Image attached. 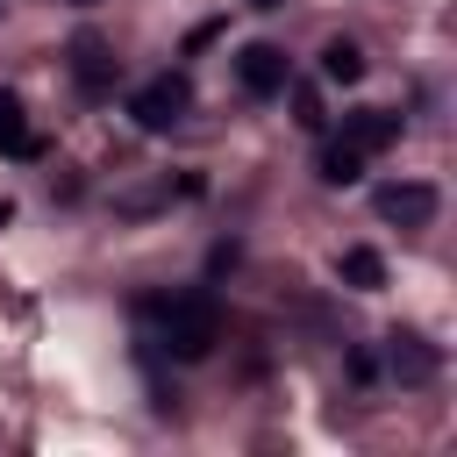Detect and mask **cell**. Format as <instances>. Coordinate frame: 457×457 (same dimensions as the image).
Segmentation results:
<instances>
[{
  "label": "cell",
  "instance_id": "obj_1",
  "mask_svg": "<svg viewBox=\"0 0 457 457\" xmlns=\"http://www.w3.org/2000/svg\"><path fill=\"white\" fill-rule=\"evenodd\" d=\"M143 314H157V350L179 364H200L221 343V307L207 293H179V300H150Z\"/></svg>",
  "mask_w": 457,
  "mask_h": 457
},
{
  "label": "cell",
  "instance_id": "obj_2",
  "mask_svg": "<svg viewBox=\"0 0 457 457\" xmlns=\"http://www.w3.org/2000/svg\"><path fill=\"white\" fill-rule=\"evenodd\" d=\"M129 114H136L143 136L179 129V121L193 114V79H186V71H157V79H143V86L129 93Z\"/></svg>",
  "mask_w": 457,
  "mask_h": 457
},
{
  "label": "cell",
  "instance_id": "obj_3",
  "mask_svg": "<svg viewBox=\"0 0 457 457\" xmlns=\"http://www.w3.org/2000/svg\"><path fill=\"white\" fill-rule=\"evenodd\" d=\"M371 207H378V221H393V228H428L443 200H436L428 179H393V186L371 193Z\"/></svg>",
  "mask_w": 457,
  "mask_h": 457
},
{
  "label": "cell",
  "instance_id": "obj_4",
  "mask_svg": "<svg viewBox=\"0 0 457 457\" xmlns=\"http://www.w3.org/2000/svg\"><path fill=\"white\" fill-rule=\"evenodd\" d=\"M286 79H293V57H286L278 43H243V50H236V86H243L250 100L286 93Z\"/></svg>",
  "mask_w": 457,
  "mask_h": 457
},
{
  "label": "cell",
  "instance_id": "obj_5",
  "mask_svg": "<svg viewBox=\"0 0 457 457\" xmlns=\"http://www.w3.org/2000/svg\"><path fill=\"white\" fill-rule=\"evenodd\" d=\"M386 371H393L400 386H428V378L443 371V350H436L428 336H414V328H393V336H386Z\"/></svg>",
  "mask_w": 457,
  "mask_h": 457
},
{
  "label": "cell",
  "instance_id": "obj_6",
  "mask_svg": "<svg viewBox=\"0 0 457 457\" xmlns=\"http://www.w3.org/2000/svg\"><path fill=\"white\" fill-rule=\"evenodd\" d=\"M71 79H79V93H86V100H107V93H114V79H121V64L107 57V43H100V36H71Z\"/></svg>",
  "mask_w": 457,
  "mask_h": 457
},
{
  "label": "cell",
  "instance_id": "obj_7",
  "mask_svg": "<svg viewBox=\"0 0 457 457\" xmlns=\"http://www.w3.org/2000/svg\"><path fill=\"white\" fill-rule=\"evenodd\" d=\"M343 143H357V150L371 157V150L400 143V114H393V107H350V114H343Z\"/></svg>",
  "mask_w": 457,
  "mask_h": 457
},
{
  "label": "cell",
  "instance_id": "obj_8",
  "mask_svg": "<svg viewBox=\"0 0 457 457\" xmlns=\"http://www.w3.org/2000/svg\"><path fill=\"white\" fill-rule=\"evenodd\" d=\"M0 150H7V157H21V164H29V157H43V136L29 129L21 100H7V93H0Z\"/></svg>",
  "mask_w": 457,
  "mask_h": 457
},
{
  "label": "cell",
  "instance_id": "obj_9",
  "mask_svg": "<svg viewBox=\"0 0 457 457\" xmlns=\"http://www.w3.org/2000/svg\"><path fill=\"white\" fill-rule=\"evenodd\" d=\"M314 179H321V186H357V179H364V150H357V143H343V136H336V143H321Z\"/></svg>",
  "mask_w": 457,
  "mask_h": 457
},
{
  "label": "cell",
  "instance_id": "obj_10",
  "mask_svg": "<svg viewBox=\"0 0 457 457\" xmlns=\"http://www.w3.org/2000/svg\"><path fill=\"white\" fill-rule=\"evenodd\" d=\"M336 271H343V286H350V293H378V286H386V257H378V250H364V243H350V250L336 257Z\"/></svg>",
  "mask_w": 457,
  "mask_h": 457
},
{
  "label": "cell",
  "instance_id": "obj_11",
  "mask_svg": "<svg viewBox=\"0 0 457 457\" xmlns=\"http://www.w3.org/2000/svg\"><path fill=\"white\" fill-rule=\"evenodd\" d=\"M321 79H328V86H357V79H364V50H357L350 36H328V43H321Z\"/></svg>",
  "mask_w": 457,
  "mask_h": 457
},
{
  "label": "cell",
  "instance_id": "obj_12",
  "mask_svg": "<svg viewBox=\"0 0 457 457\" xmlns=\"http://www.w3.org/2000/svg\"><path fill=\"white\" fill-rule=\"evenodd\" d=\"M286 93H293V121H300V129H328V114H321V93H314V86H293V79H286Z\"/></svg>",
  "mask_w": 457,
  "mask_h": 457
},
{
  "label": "cell",
  "instance_id": "obj_13",
  "mask_svg": "<svg viewBox=\"0 0 457 457\" xmlns=\"http://www.w3.org/2000/svg\"><path fill=\"white\" fill-rule=\"evenodd\" d=\"M371 371H378V357H371V350H350V378H357V386H364V378H371Z\"/></svg>",
  "mask_w": 457,
  "mask_h": 457
},
{
  "label": "cell",
  "instance_id": "obj_14",
  "mask_svg": "<svg viewBox=\"0 0 457 457\" xmlns=\"http://www.w3.org/2000/svg\"><path fill=\"white\" fill-rule=\"evenodd\" d=\"M250 7H264V14H271V7H286V0H250Z\"/></svg>",
  "mask_w": 457,
  "mask_h": 457
},
{
  "label": "cell",
  "instance_id": "obj_15",
  "mask_svg": "<svg viewBox=\"0 0 457 457\" xmlns=\"http://www.w3.org/2000/svg\"><path fill=\"white\" fill-rule=\"evenodd\" d=\"M79 7H93V0H79Z\"/></svg>",
  "mask_w": 457,
  "mask_h": 457
}]
</instances>
